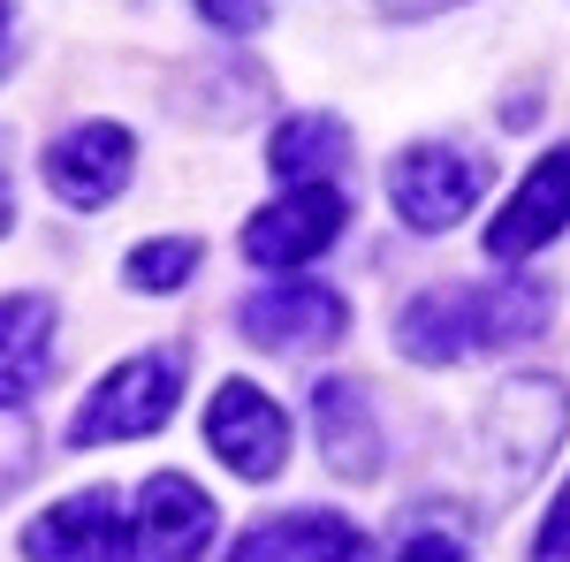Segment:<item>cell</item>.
<instances>
[{
    "label": "cell",
    "mask_w": 570,
    "mask_h": 562,
    "mask_svg": "<svg viewBox=\"0 0 570 562\" xmlns=\"http://www.w3.org/2000/svg\"><path fill=\"white\" fill-rule=\"evenodd\" d=\"M548 312H556V289L525 282V274H502V282H480V289H426V297L403 304L395 349L411 365H456L472 349L532 343L548 327Z\"/></svg>",
    "instance_id": "1"
},
{
    "label": "cell",
    "mask_w": 570,
    "mask_h": 562,
    "mask_svg": "<svg viewBox=\"0 0 570 562\" xmlns=\"http://www.w3.org/2000/svg\"><path fill=\"white\" fill-rule=\"evenodd\" d=\"M570 426V388L556 373H518V381H502L494 403H487L480 418V479L487 494H525L532 479L548 472V456H556V441Z\"/></svg>",
    "instance_id": "2"
},
{
    "label": "cell",
    "mask_w": 570,
    "mask_h": 562,
    "mask_svg": "<svg viewBox=\"0 0 570 562\" xmlns=\"http://www.w3.org/2000/svg\"><path fill=\"white\" fill-rule=\"evenodd\" d=\"M183 395V349H145V357H130V365H115L99 388L77 403V418H69V433H77V448H115V441H145V433L168 426V411H176Z\"/></svg>",
    "instance_id": "3"
},
{
    "label": "cell",
    "mask_w": 570,
    "mask_h": 562,
    "mask_svg": "<svg viewBox=\"0 0 570 562\" xmlns=\"http://www.w3.org/2000/svg\"><path fill=\"white\" fill-rule=\"evenodd\" d=\"M480 190H487V160L472 145H411V152H395V168H389V206L419 236L456 228L480 206Z\"/></svg>",
    "instance_id": "4"
},
{
    "label": "cell",
    "mask_w": 570,
    "mask_h": 562,
    "mask_svg": "<svg viewBox=\"0 0 570 562\" xmlns=\"http://www.w3.org/2000/svg\"><path fill=\"white\" fill-rule=\"evenodd\" d=\"M206 441L236 479H274L289 464V418L252 381H220V395L206 403Z\"/></svg>",
    "instance_id": "5"
},
{
    "label": "cell",
    "mask_w": 570,
    "mask_h": 562,
    "mask_svg": "<svg viewBox=\"0 0 570 562\" xmlns=\"http://www.w3.org/2000/svg\"><path fill=\"white\" fill-rule=\"evenodd\" d=\"M23 555L31 562H130V524L115 486H85L69 502H53L46 517L23 524Z\"/></svg>",
    "instance_id": "6"
},
{
    "label": "cell",
    "mask_w": 570,
    "mask_h": 562,
    "mask_svg": "<svg viewBox=\"0 0 570 562\" xmlns=\"http://www.w3.org/2000/svg\"><path fill=\"white\" fill-rule=\"evenodd\" d=\"M130 168H137V145H130L122 122H85V130L46 145V183H53V198L77 206V214L115 206L122 183H130Z\"/></svg>",
    "instance_id": "7"
},
{
    "label": "cell",
    "mask_w": 570,
    "mask_h": 562,
    "mask_svg": "<svg viewBox=\"0 0 570 562\" xmlns=\"http://www.w3.org/2000/svg\"><path fill=\"white\" fill-rule=\"evenodd\" d=\"M206 540H214V502H206L183 472H160V479L137 486L130 562H198Z\"/></svg>",
    "instance_id": "8"
},
{
    "label": "cell",
    "mask_w": 570,
    "mask_h": 562,
    "mask_svg": "<svg viewBox=\"0 0 570 562\" xmlns=\"http://www.w3.org/2000/svg\"><path fill=\"white\" fill-rule=\"evenodd\" d=\"M343 220H351V206H343L327 183L289 190V198H274L266 214L244 220V259L252 266H305V259H320V252L335 244Z\"/></svg>",
    "instance_id": "9"
},
{
    "label": "cell",
    "mask_w": 570,
    "mask_h": 562,
    "mask_svg": "<svg viewBox=\"0 0 570 562\" xmlns=\"http://www.w3.org/2000/svg\"><path fill=\"white\" fill-rule=\"evenodd\" d=\"M563 228H570V145H556V152L510 190V206L494 214V228H487V259L518 266V259H532L540 244H556Z\"/></svg>",
    "instance_id": "10"
},
{
    "label": "cell",
    "mask_w": 570,
    "mask_h": 562,
    "mask_svg": "<svg viewBox=\"0 0 570 562\" xmlns=\"http://www.w3.org/2000/svg\"><path fill=\"white\" fill-rule=\"evenodd\" d=\"M351 327V304L320 282H289V289H266V297H244V335L259 349H282V357H305V349L343 343Z\"/></svg>",
    "instance_id": "11"
},
{
    "label": "cell",
    "mask_w": 570,
    "mask_h": 562,
    "mask_svg": "<svg viewBox=\"0 0 570 562\" xmlns=\"http://www.w3.org/2000/svg\"><path fill=\"white\" fill-rule=\"evenodd\" d=\"M312 426H320V456L335 479H373L381 472V418H373V395L357 381H312Z\"/></svg>",
    "instance_id": "12"
},
{
    "label": "cell",
    "mask_w": 570,
    "mask_h": 562,
    "mask_svg": "<svg viewBox=\"0 0 570 562\" xmlns=\"http://www.w3.org/2000/svg\"><path fill=\"white\" fill-rule=\"evenodd\" d=\"M228 562H373V548L357 540L343 517H320V510H289V517H266L236 540Z\"/></svg>",
    "instance_id": "13"
},
{
    "label": "cell",
    "mask_w": 570,
    "mask_h": 562,
    "mask_svg": "<svg viewBox=\"0 0 570 562\" xmlns=\"http://www.w3.org/2000/svg\"><path fill=\"white\" fill-rule=\"evenodd\" d=\"M46 365H53V304L0 297V411H23L46 388Z\"/></svg>",
    "instance_id": "14"
},
{
    "label": "cell",
    "mask_w": 570,
    "mask_h": 562,
    "mask_svg": "<svg viewBox=\"0 0 570 562\" xmlns=\"http://www.w3.org/2000/svg\"><path fill=\"white\" fill-rule=\"evenodd\" d=\"M351 160V137H343V122L335 115H289L282 130H274V145H266V168L282 175V183H327V175Z\"/></svg>",
    "instance_id": "15"
},
{
    "label": "cell",
    "mask_w": 570,
    "mask_h": 562,
    "mask_svg": "<svg viewBox=\"0 0 570 562\" xmlns=\"http://www.w3.org/2000/svg\"><path fill=\"white\" fill-rule=\"evenodd\" d=\"M206 259V244H190V236H153V244H137L130 252V289H183L190 274Z\"/></svg>",
    "instance_id": "16"
},
{
    "label": "cell",
    "mask_w": 570,
    "mask_h": 562,
    "mask_svg": "<svg viewBox=\"0 0 570 562\" xmlns=\"http://www.w3.org/2000/svg\"><path fill=\"white\" fill-rule=\"evenodd\" d=\"M472 548H464V532L449 517H434V524H411L403 540H395V562H464Z\"/></svg>",
    "instance_id": "17"
},
{
    "label": "cell",
    "mask_w": 570,
    "mask_h": 562,
    "mask_svg": "<svg viewBox=\"0 0 570 562\" xmlns=\"http://www.w3.org/2000/svg\"><path fill=\"white\" fill-rule=\"evenodd\" d=\"M532 562H570V486L556 494V510L540 524V540H532Z\"/></svg>",
    "instance_id": "18"
},
{
    "label": "cell",
    "mask_w": 570,
    "mask_h": 562,
    "mask_svg": "<svg viewBox=\"0 0 570 562\" xmlns=\"http://www.w3.org/2000/svg\"><path fill=\"white\" fill-rule=\"evenodd\" d=\"M214 31H259L266 23V8H244V0H214V8H198Z\"/></svg>",
    "instance_id": "19"
},
{
    "label": "cell",
    "mask_w": 570,
    "mask_h": 562,
    "mask_svg": "<svg viewBox=\"0 0 570 562\" xmlns=\"http://www.w3.org/2000/svg\"><path fill=\"white\" fill-rule=\"evenodd\" d=\"M23 441H31V433H0V494L31 472V448H23Z\"/></svg>",
    "instance_id": "20"
},
{
    "label": "cell",
    "mask_w": 570,
    "mask_h": 562,
    "mask_svg": "<svg viewBox=\"0 0 570 562\" xmlns=\"http://www.w3.org/2000/svg\"><path fill=\"white\" fill-rule=\"evenodd\" d=\"M16 228V206H8V160H0V236Z\"/></svg>",
    "instance_id": "21"
},
{
    "label": "cell",
    "mask_w": 570,
    "mask_h": 562,
    "mask_svg": "<svg viewBox=\"0 0 570 562\" xmlns=\"http://www.w3.org/2000/svg\"><path fill=\"white\" fill-rule=\"evenodd\" d=\"M8 46H16V23H8V8H0V69H8Z\"/></svg>",
    "instance_id": "22"
}]
</instances>
